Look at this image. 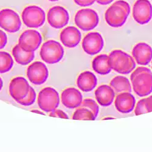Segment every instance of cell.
<instances>
[{
  "instance_id": "1",
  "label": "cell",
  "mask_w": 152,
  "mask_h": 152,
  "mask_svg": "<svg viewBox=\"0 0 152 152\" xmlns=\"http://www.w3.org/2000/svg\"><path fill=\"white\" fill-rule=\"evenodd\" d=\"M130 13L129 4L123 0H119L107 10L105 14V21L111 27L119 28L125 24Z\"/></svg>"
},
{
  "instance_id": "2",
  "label": "cell",
  "mask_w": 152,
  "mask_h": 152,
  "mask_svg": "<svg viewBox=\"0 0 152 152\" xmlns=\"http://www.w3.org/2000/svg\"><path fill=\"white\" fill-rule=\"evenodd\" d=\"M109 64L112 69L122 74L132 72L136 67L134 58L121 50H114L108 56Z\"/></svg>"
},
{
  "instance_id": "3",
  "label": "cell",
  "mask_w": 152,
  "mask_h": 152,
  "mask_svg": "<svg viewBox=\"0 0 152 152\" xmlns=\"http://www.w3.org/2000/svg\"><path fill=\"white\" fill-rule=\"evenodd\" d=\"M42 59L48 64L58 63L64 56V49L60 43L55 40L46 42L40 49Z\"/></svg>"
},
{
  "instance_id": "4",
  "label": "cell",
  "mask_w": 152,
  "mask_h": 152,
  "mask_svg": "<svg viewBox=\"0 0 152 152\" xmlns=\"http://www.w3.org/2000/svg\"><path fill=\"white\" fill-rule=\"evenodd\" d=\"M21 18L24 24L29 28H39L46 20L45 11L37 6H29L23 10Z\"/></svg>"
},
{
  "instance_id": "5",
  "label": "cell",
  "mask_w": 152,
  "mask_h": 152,
  "mask_svg": "<svg viewBox=\"0 0 152 152\" xmlns=\"http://www.w3.org/2000/svg\"><path fill=\"white\" fill-rule=\"evenodd\" d=\"M74 21L77 26L82 31H89L97 27L99 18L95 10L91 9H83L75 14Z\"/></svg>"
},
{
  "instance_id": "6",
  "label": "cell",
  "mask_w": 152,
  "mask_h": 152,
  "mask_svg": "<svg viewBox=\"0 0 152 152\" xmlns=\"http://www.w3.org/2000/svg\"><path fill=\"white\" fill-rule=\"evenodd\" d=\"M59 104V94L54 88L46 87L39 93L38 105L42 111L51 112L57 109Z\"/></svg>"
},
{
  "instance_id": "7",
  "label": "cell",
  "mask_w": 152,
  "mask_h": 152,
  "mask_svg": "<svg viewBox=\"0 0 152 152\" xmlns=\"http://www.w3.org/2000/svg\"><path fill=\"white\" fill-rule=\"evenodd\" d=\"M21 26V21L16 12L10 9L0 10V28L9 33H15Z\"/></svg>"
},
{
  "instance_id": "8",
  "label": "cell",
  "mask_w": 152,
  "mask_h": 152,
  "mask_svg": "<svg viewBox=\"0 0 152 152\" xmlns=\"http://www.w3.org/2000/svg\"><path fill=\"white\" fill-rule=\"evenodd\" d=\"M42 42V37L35 30L29 29L22 33L18 40V45L24 50L28 52L35 51Z\"/></svg>"
},
{
  "instance_id": "9",
  "label": "cell",
  "mask_w": 152,
  "mask_h": 152,
  "mask_svg": "<svg viewBox=\"0 0 152 152\" xmlns=\"http://www.w3.org/2000/svg\"><path fill=\"white\" fill-rule=\"evenodd\" d=\"M47 18L50 26L58 29L66 26L69 22V15L66 9L57 6L49 10Z\"/></svg>"
},
{
  "instance_id": "10",
  "label": "cell",
  "mask_w": 152,
  "mask_h": 152,
  "mask_svg": "<svg viewBox=\"0 0 152 152\" xmlns=\"http://www.w3.org/2000/svg\"><path fill=\"white\" fill-rule=\"evenodd\" d=\"M134 20L139 24L148 23L152 18V5L148 0H137L133 8Z\"/></svg>"
},
{
  "instance_id": "11",
  "label": "cell",
  "mask_w": 152,
  "mask_h": 152,
  "mask_svg": "<svg viewBox=\"0 0 152 152\" xmlns=\"http://www.w3.org/2000/svg\"><path fill=\"white\" fill-rule=\"evenodd\" d=\"M133 89L139 97H145L152 92V72H143L132 81Z\"/></svg>"
},
{
  "instance_id": "12",
  "label": "cell",
  "mask_w": 152,
  "mask_h": 152,
  "mask_svg": "<svg viewBox=\"0 0 152 152\" xmlns=\"http://www.w3.org/2000/svg\"><path fill=\"white\" fill-rule=\"evenodd\" d=\"M104 46V41L102 35L99 32L88 34L82 41V48L88 55L94 56L100 53Z\"/></svg>"
},
{
  "instance_id": "13",
  "label": "cell",
  "mask_w": 152,
  "mask_h": 152,
  "mask_svg": "<svg viewBox=\"0 0 152 152\" xmlns=\"http://www.w3.org/2000/svg\"><path fill=\"white\" fill-rule=\"evenodd\" d=\"M49 75L48 69L43 63L35 61L28 68L27 76L29 81L37 85L45 83Z\"/></svg>"
},
{
  "instance_id": "14",
  "label": "cell",
  "mask_w": 152,
  "mask_h": 152,
  "mask_svg": "<svg viewBox=\"0 0 152 152\" xmlns=\"http://www.w3.org/2000/svg\"><path fill=\"white\" fill-rule=\"evenodd\" d=\"M30 86L26 79L17 77L12 79L9 85V93L17 102L26 97L29 93Z\"/></svg>"
},
{
  "instance_id": "15",
  "label": "cell",
  "mask_w": 152,
  "mask_h": 152,
  "mask_svg": "<svg viewBox=\"0 0 152 152\" xmlns=\"http://www.w3.org/2000/svg\"><path fill=\"white\" fill-rule=\"evenodd\" d=\"M61 100L63 105L70 109L80 107L83 102L81 93L74 88H69L63 91L61 95Z\"/></svg>"
},
{
  "instance_id": "16",
  "label": "cell",
  "mask_w": 152,
  "mask_h": 152,
  "mask_svg": "<svg viewBox=\"0 0 152 152\" xmlns=\"http://www.w3.org/2000/svg\"><path fill=\"white\" fill-rule=\"evenodd\" d=\"M132 56L138 65H147L152 60V48L145 43H139L133 48Z\"/></svg>"
},
{
  "instance_id": "17",
  "label": "cell",
  "mask_w": 152,
  "mask_h": 152,
  "mask_svg": "<svg viewBox=\"0 0 152 152\" xmlns=\"http://www.w3.org/2000/svg\"><path fill=\"white\" fill-rule=\"evenodd\" d=\"M60 41L62 44L69 48L77 46L81 41L82 34L79 30L74 26H68L60 33Z\"/></svg>"
},
{
  "instance_id": "18",
  "label": "cell",
  "mask_w": 152,
  "mask_h": 152,
  "mask_svg": "<svg viewBox=\"0 0 152 152\" xmlns=\"http://www.w3.org/2000/svg\"><path fill=\"white\" fill-rule=\"evenodd\" d=\"M134 97L129 92L121 93L115 99V105L116 110L121 113H129L132 112L135 106Z\"/></svg>"
},
{
  "instance_id": "19",
  "label": "cell",
  "mask_w": 152,
  "mask_h": 152,
  "mask_svg": "<svg viewBox=\"0 0 152 152\" xmlns=\"http://www.w3.org/2000/svg\"><path fill=\"white\" fill-rule=\"evenodd\" d=\"M95 96L98 104L102 107H108L112 104L115 97V92L111 86L100 85L95 91Z\"/></svg>"
},
{
  "instance_id": "20",
  "label": "cell",
  "mask_w": 152,
  "mask_h": 152,
  "mask_svg": "<svg viewBox=\"0 0 152 152\" xmlns=\"http://www.w3.org/2000/svg\"><path fill=\"white\" fill-rule=\"evenodd\" d=\"M97 83L96 76L91 71L82 72L77 78V85L79 89L83 92L93 91Z\"/></svg>"
},
{
  "instance_id": "21",
  "label": "cell",
  "mask_w": 152,
  "mask_h": 152,
  "mask_svg": "<svg viewBox=\"0 0 152 152\" xmlns=\"http://www.w3.org/2000/svg\"><path fill=\"white\" fill-rule=\"evenodd\" d=\"M93 70L100 75H107L110 73L111 68L109 64L108 56L100 54L96 57L92 62Z\"/></svg>"
},
{
  "instance_id": "22",
  "label": "cell",
  "mask_w": 152,
  "mask_h": 152,
  "mask_svg": "<svg viewBox=\"0 0 152 152\" xmlns=\"http://www.w3.org/2000/svg\"><path fill=\"white\" fill-rule=\"evenodd\" d=\"M12 55L16 62L21 65H26L29 64L34 60L35 56L34 51L28 52L24 50L19 45L14 46L12 49Z\"/></svg>"
},
{
  "instance_id": "23",
  "label": "cell",
  "mask_w": 152,
  "mask_h": 152,
  "mask_svg": "<svg viewBox=\"0 0 152 152\" xmlns=\"http://www.w3.org/2000/svg\"><path fill=\"white\" fill-rule=\"evenodd\" d=\"M110 86L116 93L132 92V86L129 80L124 76H116L110 82Z\"/></svg>"
},
{
  "instance_id": "24",
  "label": "cell",
  "mask_w": 152,
  "mask_h": 152,
  "mask_svg": "<svg viewBox=\"0 0 152 152\" xmlns=\"http://www.w3.org/2000/svg\"><path fill=\"white\" fill-rule=\"evenodd\" d=\"M14 65V60L10 54L1 51L0 52V74L9 72Z\"/></svg>"
},
{
  "instance_id": "25",
  "label": "cell",
  "mask_w": 152,
  "mask_h": 152,
  "mask_svg": "<svg viewBox=\"0 0 152 152\" xmlns=\"http://www.w3.org/2000/svg\"><path fill=\"white\" fill-rule=\"evenodd\" d=\"M96 118L93 113L90 110L83 107H80L76 110L72 116V119L74 120L94 121Z\"/></svg>"
},
{
  "instance_id": "26",
  "label": "cell",
  "mask_w": 152,
  "mask_h": 152,
  "mask_svg": "<svg viewBox=\"0 0 152 152\" xmlns=\"http://www.w3.org/2000/svg\"><path fill=\"white\" fill-rule=\"evenodd\" d=\"M35 100H36L35 91L34 88L31 86L29 93L27 95V96L23 99H21L17 101V102H18L19 104L21 105L27 107V106H30L32 105L35 102Z\"/></svg>"
},
{
  "instance_id": "27",
  "label": "cell",
  "mask_w": 152,
  "mask_h": 152,
  "mask_svg": "<svg viewBox=\"0 0 152 152\" xmlns=\"http://www.w3.org/2000/svg\"><path fill=\"white\" fill-rule=\"evenodd\" d=\"M80 107L86 108L90 110L93 113L96 118L98 115L99 111V106L95 101L91 99H84V100H83V102Z\"/></svg>"
},
{
  "instance_id": "28",
  "label": "cell",
  "mask_w": 152,
  "mask_h": 152,
  "mask_svg": "<svg viewBox=\"0 0 152 152\" xmlns=\"http://www.w3.org/2000/svg\"><path fill=\"white\" fill-rule=\"evenodd\" d=\"M145 99H141L139 101L134 110V113L136 116L142 115V114L148 113L145 105Z\"/></svg>"
},
{
  "instance_id": "29",
  "label": "cell",
  "mask_w": 152,
  "mask_h": 152,
  "mask_svg": "<svg viewBox=\"0 0 152 152\" xmlns=\"http://www.w3.org/2000/svg\"><path fill=\"white\" fill-rule=\"evenodd\" d=\"M49 116L59 118L62 119H69L68 116L65 112H63L61 110H57V109L51 111V113L49 114Z\"/></svg>"
},
{
  "instance_id": "30",
  "label": "cell",
  "mask_w": 152,
  "mask_h": 152,
  "mask_svg": "<svg viewBox=\"0 0 152 152\" xmlns=\"http://www.w3.org/2000/svg\"><path fill=\"white\" fill-rule=\"evenodd\" d=\"M143 72H151V71L150 69H148L146 67H139L132 74V75L130 76L131 81H132L137 75L140 74L141 73H143Z\"/></svg>"
},
{
  "instance_id": "31",
  "label": "cell",
  "mask_w": 152,
  "mask_h": 152,
  "mask_svg": "<svg viewBox=\"0 0 152 152\" xmlns=\"http://www.w3.org/2000/svg\"><path fill=\"white\" fill-rule=\"evenodd\" d=\"M74 3L81 7H87L93 4L96 0H74Z\"/></svg>"
},
{
  "instance_id": "32",
  "label": "cell",
  "mask_w": 152,
  "mask_h": 152,
  "mask_svg": "<svg viewBox=\"0 0 152 152\" xmlns=\"http://www.w3.org/2000/svg\"><path fill=\"white\" fill-rule=\"evenodd\" d=\"M7 42V37L6 33L0 30V49H3Z\"/></svg>"
},
{
  "instance_id": "33",
  "label": "cell",
  "mask_w": 152,
  "mask_h": 152,
  "mask_svg": "<svg viewBox=\"0 0 152 152\" xmlns=\"http://www.w3.org/2000/svg\"><path fill=\"white\" fill-rule=\"evenodd\" d=\"M145 105L148 113L152 111V96L145 98Z\"/></svg>"
},
{
  "instance_id": "34",
  "label": "cell",
  "mask_w": 152,
  "mask_h": 152,
  "mask_svg": "<svg viewBox=\"0 0 152 152\" xmlns=\"http://www.w3.org/2000/svg\"><path fill=\"white\" fill-rule=\"evenodd\" d=\"M114 0H96V2L102 6H106L111 3Z\"/></svg>"
},
{
  "instance_id": "35",
  "label": "cell",
  "mask_w": 152,
  "mask_h": 152,
  "mask_svg": "<svg viewBox=\"0 0 152 152\" xmlns=\"http://www.w3.org/2000/svg\"><path fill=\"white\" fill-rule=\"evenodd\" d=\"M32 112H34V113H38V114H40V115H45V114L43 113V112H42V111H39V110H32L31 111Z\"/></svg>"
},
{
  "instance_id": "36",
  "label": "cell",
  "mask_w": 152,
  "mask_h": 152,
  "mask_svg": "<svg viewBox=\"0 0 152 152\" xmlns=\"http://www.w3.org/2000/svg\"><path fill=\"white\" fill-rule=\"evenodd\" d=\"M3 86V80H2L1 78L0 77V91H1V90L2 89Z\"/></svg>"
},
{
  "instance_id": "37",
  "label": "cell",
  "mask_w": 152,
  "mask_h": 152,
  "mask_svg": "<svg viewBox=\"0 0 152 152\" xmlns=\"http://www.w3.org/2000/svg\"><path fill=\"white\" fill-rule=\"evenodd\" d=\"M115 119V118H111V117H108V118H104V120H108V119Z\"/></svg>"
},
{
  "instance_id": "38",
  "label": "cell",
  "mask_w": 152,
  "mask_h": 152,
  "mask_svg": "<svg viewBox=\"0 0 152 152\" xmlns=\"http://www.w3.org/2000/svg\"><path fill=\"white\" fill-rule=\"evenodd\" d=\"M48 1H53V2H54V1H59V0H48Z\"/></svg>"
}]
</instances>
